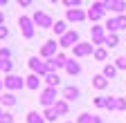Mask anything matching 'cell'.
I'll list each match as a JSON object with an SVG mask.
<instances>
[{
    "mask_svg": "<svg viewBox=\"0 0 126 123\" xmlns=\"http://www.w3.org/2000/svg\"><path fill=\"white\" fill-rule=\"evenodd\" d=\"M43 119H45V121H56V119H59V114H56L54 107H47V110L43 112Z\"/></svg>",
    "mask_w": 126,
    "mask_h": 123,
    "instance_id": "cell-25",
    "label": "cell"
},
{
    "mask_svg": "<svg viewBox=\"0 0 126 123\" xmlns=\"http://www.w3.org/2000/svg\"><path fill=\"white\" fill-rule=\"evenodd\" d=\"M2 105H16V96H14V92H7V94H2Z\"/></svg>",
    "mask_w": 126,
    "mask_h": 123,
    "instance_id": "cell-27",
    "label": "cell"
},
{
    "mask_svg": "<svg viewBox=\"0 0 126 123\" xmlns=\"http://www.w3.org/2000/svg\"><path fill=\"white\" fill-rule=\"evenodd\" d=\"M94 105L97 107H106V96H97L94 99Z\"/></svg>",
    "mask_w": 126,
    "mask_h": 123,
    "instance_id": "cell-35",
    "label": "cell"
},
{
    "mask_svg": "<svg viewBox=\"0 0 126 123\" xmlns=\"http://www.w3.org/2000/svg\"><path fill=\"white\" fill-rule=\"evenodd\" d=\"M32 20H34V25H36L38 29H52V27H54L52 16H50V13H45V11H36L34 16H32Z\"/></svg>",
    "mask_w": 126,
    "mask_h": 123,
    "instance_id": "cell-1",
    "label": "cell"
},
{
    "mask_svg": "<svg viewBox=\"0 0 126 123\" xmlns=\"http://www.w3.org/2000/svg\"><path fill=\"white\" fill-rule=\"evenodd\" d=\"M2 20H5V13H2V9H0V25H2Z\"/></svg>",
    "mask_w": 126,
    "mask_h": 123,
    "instance_id": "cell-39",
    "label": "cell"
},
{
    "mask_svg": "<svg viewBox=\"0 0 126 123\" xmlns=\"http://www.w3.org/2000/svg\"><path fill=\"white\" fill-rule=\"evenodd\" d=\"M70 123H72V121H70Z\"/></svg>",
    "mask_w": 126,
    "mask_h": 123,
    "instance_id": "cell-44",
    "label": "cell"
},
{
    "mask_svg": "<svg viewBox=\"0 0 126 123\" xmlns=\"http://www.w3.org/2000/svg\"><path fill=\"white\" fill-rule=\"evenodd\" d=\"M115 67H117V69H126V56H119V58L115 60Z\"/></svg>",
    "mask_w": 126,
    "mask_h": 123,
    "instance_id": "cell-29",
    "label": "cell"
},
{
    "mask_svg": "<svg viewBox=\"0 0 126 123\" xmlns=\"http://www.w3.org/2000/svg\"><path fill=\"white\" fill-rule=\"evenodd\" d=\"M65 69H68V74H72V76L81 74V65H79V63H74V58H72V60H68V63H65Z\"/></svg>",
    "mask_w": 126,
    "mask_h": 123,
    "instance_id": "cell-19",
    "label": "cell"
},
{
    "mask_svg": "<svg viewBox=\"0 0 126 123\" xmlns=\"http://www.w3.org/2000/svg\"><path fill=\"white\" fill-rule=\"evenodd\" d=\"M7 36H9V29L5 25H0V38H7Z\"/></svg>",
    "mask_w": 126,
    "mask_h": 123,
    "instance_id": "cell-38",
    "label": "cell"
},
{
    "mask_svg": "<svg viewBox=\"0 0 126 123\" xmlns=\"http://www.w3.org/2000/svg\"><path fill=\"white\" fill-rule=\"evenodd\" d=\"M115 110H126V99H115Z\"/></svg>",
    "mask_w": 126,
    "mask_h": 123,
    "instance_id": "cell-31",
    "label": "cell"
},
{
    "mask_svg": "<svg viewBox=\"0 0 126 123\" xmlns=\"http://www.w3.org/2000/svg\"><path fill=\"white\" fill-rule=\"evenodd\" d=\"M18 25H20V32H23L25 38H34V34H36V25H34V20H32L29 16H20Z\"/></svg>",
    "mask_w": 126,
    "mask_h": 123,
    "instance_id": "cell-4",
    "label": "cell"
},
{
    "mask_svg": "<svg viewBox=\"0 0 126 123\" xmlns=\"http://www.w3.org/2000/svg\"><path fill=\"white\" fill-rule=\"evenodd\" d=\"M11 69H14V63H11V60H5V63H2V72L9 76V74H11Z\"/></svg>",
    "mask_w": 126,
    "mask_h": 123,
    "instance_id": "cell-30",
    "label": "cell"
},
{
    "mask_svg": "<svg viewBox=\"0 0 126 123\" xmlns=\"http://www.w3.org/2000/svg\"><path fill=\"white\" fill-rule=\"evenodd\" d=\"M2 85L9 89V92H18L25 87V78H20V76H16V74H9L7 78L2 81Z\"/></svg>",
    "mask_w": 126,
    "mask_h": 123,
    "instance_id": "cell-5",
    "label": "cell"
},
{
    "mask_svg": "<svg viewBox=\"0 0 126 123\" xmlns=\"http://www.w3.org/2000/svg\"><path fill=\"white\" fill-rule=\"evenodd\" d=\"M115 20H117V27L119 29H126V16H117Z\"/></svg>",
    "mask_w": 126,
    "mask_h": 123,
    "instance_id": "cell-34",
    "label": "cell"
},
{
    "mask_svg": "<svg viewBox=\"0 0 126 123\" xmlns=\"http://www.w3.org/2000/svg\"><path fill=\"white\" fill-rule=\"evenodd\" d=\"M104 45H106V47H117V45H119V38H117V34H108Z\"/></svg>",
    "mask_w": 126,
    "mask_h": 123,
    "instance_id": "cell-23",
    "label": "cell"
},
{
    "mask_svg": "<svg viewBox=\"0 0 126 123\" xmlns=\"http://www.w3.org/2000/svg\"><path fill=\"white\" fill-rule=\"evenodd\" d=\"M0 123H14V114L5 112V114H2V119H0Z\"/></svg>",
    "mask_w": 126,
    "mask_h": 123,
    "instance_id": "cell-33",
    "label": "cell"
},
{
    "mask_svg": "<svg viewBox=\"0 0 126 123\" xmlns=\"http://www.w3.org/2000/svg\"><path fill=\"white\" fill-rule=\"evenodd\" d=\"M104 11H106V2H92V7L86 11V16H88V20H99L101 16H104Z\"/></svg>",
    "mask_w": 126,
    "mask_h": 123,
    "instance_id": "cell-6",
    "label": "cell"
},
{
    "mask_svg": "<svg viewBox=\"0 0 126 123\" xmlns=\"http://www.w3.org/2000/svg\"><path fill=\"white\" fill-rule=\"evenodd\" d=\"M0 58H2V60H11V52L7 47H0Z\"/></svg>",
    "mask_w": 126,
    "mask_h": 123,
    "instance_id": "cell-28",
    "label": "cell"
},
{
    "mask_svg": "<svg viewBox=\"0 0 126 123\" xmlns=\"http://www.w3.org/2000/svg\"><path fill=\"white\" fill-rule=\"evenodd\" d=\"M47 63V69H50V74H56V69H61V67H65V63H68V58L63 56V54H56L54 58H50V60H45Z\"/></svg>",
    "mask_w": 126,
    "mask_h": 123,
    "instance_id": "cell-9",
    "label": "cell"
},
{
    "mask_svg": "<svg viewBox=\"0 0 126 123\" xmlns=\"http://www.w3.org/2000/svg\"><path fill=\"white\" fill-rule=\"evenodd\" d=\"M0 103H2V96H0Z\"/></svg>",
    "mask_w": 126,
    "mask_h": 123,
    "instance_id": "cell-43",
    "label": "cell"
},
{
    "mask_svg": "<svg viewBox=\"0 0 126 123\" xmlns=\"http://www.w3.org/2000/svg\"><path fill=\"white\" fill-rule=\"evenodd\" d=\"M106 9H113V11L122 13L126 9V2H124V0H108V2H106Z\"/></svg>",
    "mask_w": 126,
    "mask_h": 123,
    "instance_id": "cell-14",
    "label": "cell"
},
{
    "mask_svg": "<svg viewBox=\"0 0 126 123\" xmlns=\"http://www.w3.org/2000/svg\"><path fill=\"white\" fill-rule=\"evenodd\" d=\"M2 63H5V60H2V58H0V69H2Z\"/></svg>",
    "mask_w": 126,
    "mask_h": 123,
    "instance_id": "cell-40",
    "label": "cell"
},
{
    "mask_svg": "<svg viewBox=\"0 0 126 123\" xmlns=\"http://www.w3.org/2000/svg\"><path fill=\"white\" fill-rule=\"evenodd\" d=\"M56 47H59V43H56V40H47L43 47H41V56L47 58V60L54 58V56H56Z\"/></svg>",
    "mask_w": 126,
    "mask_h": 123,
    "instance_id": "cell-10",
    "label": "cell"
},
{
    "mask_svg": "<svg viewBox=\"0 0 126 123\" xmlns=\"http://www.w3.org/2000/svg\"><path fill=\"white\" fill-rule=\"evenodd\" d=\"M27 65L32 67V74H36V76H47V74H50V69H47V63H45V60H41L38 56H32Z\"/></svg>",
    "mask_w": 126,
    "mask_h": 123,
    "instance_id": "cell-2",
    "label": "cell"
},
{
    "mask_svg": "<svg viewBox=\"0 0 126 123\" xmlns=\"http://www.w3.org/2000/svg\"><path fill=\"white\" fill-rule=\"evenodd\" d=\"M88 16H86V11H81V9H68V20H72V22H81V20H86Z\"/></svg>",
    "mask_w": 126,
    "mask_h": 123,
    "instance_id": "cell-13",
    "label": "cell"
},
{
    "mask_svg": "<svg viewBox=\"0 0 126 123\" xmlns=\"http://www.w3.org/2000/svg\"><path fill=\"white\" fill-rule=\"evenodd\" d=\"M52 29H54L56 36H65V34H68V25H65V20H56Z\"/></svg>",
    "mask_w": 126,
    "mask_h": 123,
    "instance_id": "cell-17",
    "label": "cell"
},
{
    "mask_svg": "<svg viewBox=\"0 0 126 123\" xmlns=\"http://www.w3.org/2000/svg\"><path fill=\"white\" fill-rule=\"evenodd\" d=\"M0 7H5V0H0Z\"/></svg>",
    "mask_w": 126,
    "mask_h": 123,
    "instance_id": "cell-41",
    "label": "cell"
},
{
    "mask_svg": "<svg viewBox=\"0 0 126 123\" xmlns=\"http://www.w3.org/2000/svg\"><path fill=\"white\" fill-rule=\"evenodd\" d=\"M54 110H56V114H59V116H63V114H68V110H70V105H68V101H63V99H59V101H56V105H54Z\"/></svg>",
    "mask_w": 126,
    "mask_h": 123,
    "instance_id": "cell-18",
    "label": "cell"
},
{
    "mask_svg": "<svg viewBox=\"0 0 126 123\" xmlns=\"http://www.w3.org/2000/svg\"><path fill=\"white\" fill-rule=\"evenodd\" d=\"M72 54H74L77 58L90 56V54H94V45H92V43H79V45H74V47H72Z\"/></svg>",
    "mask_w": 126,
    "mask_h": 123,
    "instance_id": "cell-7",
    "label": "cell"
},
{
    "mask_svg": "<svg viewBox=\"0 0 126 123\" xmlns=\"http://www.w3.org/2000/svg\"><path fill=\"white\" fill-rule=\"evenodd\" d=\"M74 45H79V32L74 29H70L65 36L59 38V47H74Z\"/></svg>",
    "mask_w": 126,
    "mask_h": 123,
    "instance_id": "cell-8",
    "label": "cell"
},
{
    "mask_svg": "<svg viewBox=\"0 0 126 123\" xmlns=\"http://www.w3.org/2000/svg\"><path fill=\"white\" fill-rule=\"evenodd\" d=\"M61 96H63V101H77L79 96H81V92H79V87H74V85H68V87H63V92H61Z\"/></svg>",
    "mask_w": 126,
    "mask_h": 123,
    "instance_id": "cell-11",
    "label": "cell"
},
{
    "mask_svg": "<svg viewBox=\"0 0 126 123\" xmlns=\"http://www.w3.org/2000/svg\"><path fill=\"white\" fill-rule=\"evenodd\" d=\"M56 87H45L43 92H41V105L45 107V110H47V107H54L56 105Z\"/></svg>",
    "mask_w": 126,
    "mask_h": 123,
    "instance_id": "cell-3",
    "label": "cell"
},
{
    "mask_svg": "<svg viewBox=\"0 0 126 123\" xmlns=\"http://www.w3.org/2000/svg\"><path fill=\"white\" fill-rule=\"evenodd\" d=\"M27 123H45V119H43V114H38V112H29V114H27Z\"/></svg>",
    "mask_w": 126,
    "mask_h": 123,
    "instance_id": "cell-22",
    "label": "cell"
},
{
    "mask_svg": "<svg viewBox=\"0 0 126 123\" xmlns=\"http://www.w3.org/2000/svg\"><path fill=\"white\" fill-rule=\"evenodd\" d=\"M104 27L108 29V34H117V32H119V27H117V20H115V18H108Z\"/></svg>",
    "mask_w": 126,
    "mask_h": 123,
    "instance_id": "cell-21",
    "label": "cell"
},
{
    "mask_svg": "<svg viewBox=\"0 0 126 123\" xmlns=\"http://www.w3.org/2000/svg\"><path fill=\"white\" fill-rule=\"evenodd\" d=\"M0 89H2V81H0Z\"/></svg>",
    "mask_w": 126,
    "mask_h": 123,
    "instance_id": "cell-42",
    "label": "cell"
},
{
    "mask_svg": "<svg viewBox=\"0 0 126 123\" xmlns=\"http://www.w3.org/2000/svg\"><path fill=\"white\" fill-rule=\"evenodd\" d=\"M92 56H94V60H106V56H108V49H106V47H97Z\"/></svg>",
    "mask_w": 126,
    "mask_h": 123,
    "instance_id": "cell-26",
    "label": "cell"
},
{
    "mask_svg": "<svg viewBox=\"0 0 126 123\" xmlns=\"http://www.w3.org/2000/svg\"><path fill=\"white\" fill-rule=\"evenodd\" d=\"M77 123H92V116L90 114H81V116L77 119Z\"/></svg>",
    "mask_w": 126,
    "mask_h": 123,
    "instance_id": "cell-32",
    "label": "cell"
},
{
    "mask_svg": "<svg viewBox=\"0 0 126 123\" xmlns=\"http://www.w3.org/2000/svg\"><path fill=\"white\" fill-rule=\"evenodd\" d=\"M63 5H65V7H70V9H74V7H79V0H65Z\"/></svg>",
    "mask_w": 126,
    "mask_h": 123,
    "instance_id": "cell-37",
    "label": "cell"
},
{
    "mask_svg": "<svg viewBox=\"0 0 126 123\" xmlns=\"http://www.w3.org/2000/svg\"><path fill=\"white\" fill-rule=\"evenodd\" d=\"M45 83H47V87H59L61 76H59V74H47V76H45Z\"/></svg>",
    "mask_w": 126,
    "mask_h": 123,
    "instance_id": "cell-20",
    "label": "cell"
},
{
    "mask_svg": "<svg viewBox=\"0 0 126 123\" xmlns=\"http://www.w3.org/2000/svg\"><path fill=\"white\" fill-rule=\"evenodd\" d=\"M90 34H92V45H104V43H106V34H104V27H99V25L90 27Z\"/></svg>",
    "mask_w": 126,
    "mask_h": 123,
    "instance_id": "cell-12",
    "label": "cell"
},
{
    "mask_svg": "<svg viewBox=\"0 0 126 123\" xmlns=\"http://www.w3.org/2000/svg\"><path fill=\"white\" fill-rule=\"evenodd\" d=\"M106 110H115V99L106 96Z\"/></svg>",
    "mask_w": 126,
    "mask_h": 123,
    "instance_id": "cell-36",
    "label": "cell"
},
{
    "mask_svg": "<svg viewBox=\"0 0 126 123\" xmlns=\"http://www.w3.org/2000/svg\"><path fill=\"white\" fill-rule=\"evenodd\" d=\"M115 74H117V67H115V65H106V67H104V76H106L108 81H113Z\"/></svg>",
    "mask_w": 126,
    "mask_h": 123,
    "instance_id": "cell-24",
    "label": "cell"
},
{
    "mask_svg": "<svg viewBox=\"0 0 126 123\" xmlns=\"http://www.w3.org/2000/svg\"><path fill=\"white\" fill-rule=\"evenodd\" d=\"M92 85L97 87V89H106V87H108V78H106L104 74H97V76L92 78Z\"/></svg>",
    "mask_w": 126,
    "mask_h": 123,
    "instance_id": "cell-16",
    "label": "cell"
},
{
    "mask_svg": "<svg viewBox=\"0 0 126 123\" xmlns=\"http://www.w3.org/2000/svg\"><path fill=\"white\" fill-rule=\"evenodd\" d=\"M38 85H41V76H36V74H29L25 78V87H29V89H38Z\"/></svg>",
    "mask_w": 126,
    "mask_h": 123,
    "instance_id": "cell-15",
    "label": "cell"
}]
</instances>
